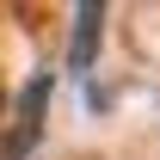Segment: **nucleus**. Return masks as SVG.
Returning <instances> with one entry per match:
<instances>
[{"label":"nucleus","instance_id":"1","mask_svg":"<svg viewBox=\"0 0 160 160\" xmlns=\"http://www.w3.org/2000/svg\"><path fill=\"white\" fill-rule=\"evenodd\" d=\"M43 105H49V68L31 74V86L19 92V129H12V142H6V160H25L31 148H37V136H43Z\"/></svg>","mask_w":160,"mask_h":160},{"label":"nucleus","instance_id":"2","mask_svg":"<svg viewBox=\"0 0 160 160\" xmlns=\"http://www.w3.org/2000/svg\"><path fill=\"white\" fill-rule=\"evenodd\" d=\"M99 43H105V6L99 0H80L74 6V37H68V68L86 74L99 62Z\"/></svg>","mask_w":160,"mask_h":160}]
</instances>
